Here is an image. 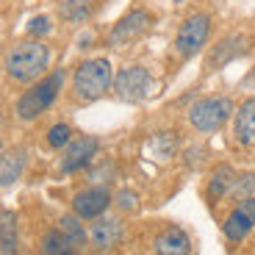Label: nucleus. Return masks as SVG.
Segmentation results:
<instances>
[{"instance_id": "nucleus-1", "label": "nucleus", "mask_w": 255, "mask_h": 255, "mask_svg": "<svg viewBox=\"0 0 255 255\" xmlns=\"http://www.w3.org/2000/svg\"><path fill=\"white\" fill-rule=\"evenodd\" d=\"M47 61H50V50L47 45H42L39 39H28V42H19L6 58V72L11 81L28 83L33 78H39L47 70Z\"/></svg>"}, {"instance_id": "nucleus-2", "label": "nucleus", "mask_w": 255, "mask_h": 255, "mask_svg": "<svg viewBox=\"0 0 255 255\" xmlns=\"http://www.w3.org/2000/svg\"><path fill=\"white\" fill-rule=\"evenodd\" d=\"M75 95L81 100L92 103L97 97H103L111 86V64L106 58H92V61H83L75 70Z\"/></svg>"}, {"instance_id": "nucleus-3", "label": "nucleus", "mask_w": 255, "mask_h": 255, "mask_svg": "<svg viewBox=\"0 0 255 255\" xmlns=\"http://www.w3.org/2000/svg\"><path fill=\"white\" fill-rule=\"evenodd\" d=\"M61 81H64V75H61V72H56V75L45 78V81H39L33 89H28L25 95L17 100V114H19V120H36L42 111L50 109V103L58 97Z\"/></svg>"}, {"instance_id": "nucleus-4", "label": "nucleus", "mask_w": 255, "mask_h": 255, "mask_svg": "<svg viewBox=\"0 0 255 255\" xmlns=\"http://www.w3.org/2000/svg\"><path fill=\"white\" fill-rule=\"evenodd\" d=\"M230 111H233L230 97H205V100H197L191 106L189 122L200 133H214L230 120Z\"/></svg>"}, {"instance_id": "nucleus-5", "label": "nucleus", "mask_w": 255, "mask_h": 255, "mask_svg": "<svg viewBox=\"0 0 255 255\" xmlns=\"http://www.w3.org/2000/svg\"><path fill=\"white\" fill-rule=\"evenodd\" d=\"M208 33H211V17L208 14H191L178 31L175 50L183 58H191L194 53L203 50V45L208 42Z\"/></svg>"}, {"instance_id": "nucleus-6", "label": "nucleus", "mask_w": 255, "mask_h": 255, "mask_svg": "<svg viewBox=\"0 0 255 255\" xmlns=\"http://www.w3.org/2000/svg\"><path fill=\"white\" fill-rule=\"evenodd\" d=\"M150 89H153V78H150V72H147L144 67H128V70H122L114 81L117 97L125 100V103L144 100V97L150 95Z\"/></svg>"}, {"instance_id": "nucleus-7", "label": "nucleus", "mask_w": 255, "mask_h": 255, "mask_svg": "<svg viewBox=\"0 0 255 255\" xmlns=\"http://www.w3.org/2000/svg\"><path fill=\"white\" fill-rule=\"evenodd\" d=\"M147 25H150V14H147L144 8H136V11L125 14V17H122L114 28H111V33H109V45L120 47V45H128V42H133V39H139L141 33L147 31Z\"/></svg>"}, {"instance_id": "nucleus-8", "label": "nucleus", "mask_w": 255, "mask_h": 255, "mask_svg": "<svg viewBox=\"0 0 255 255\" xmlns=\"http://www.w3.org/2000/svg\"><path fill=\"white\" fill-rule=\"evenodd\" d=\"M255 225V197H247L230 211L228 222H225V236L230 242H242Z\"/></svg>"}, {"instance_id": "nucleus-9", "label": "nucleus", "mask_w": 255, "mask_h": 255, "mask_svg": "<svg viewBox=\"0 0 255 255\" xmlns=\"http://www.w3.org/2000/svg\"><path fill=\"white\" fill-rule=\"evenodd\" d=\"M109 203H111L109 191L92 186V189L78 191L75 200H72V208H75V214L81 219H97V217H103V211L109 208Z\"/></svg>"}, {"instance_id": "nucleus-10", "label": "nucleus", "mask_w": 255, "mask_h": 255, "mask_svg": "<svg viewBox=\"0 0 255 255\" xmlns=\"http://www.w3.org/2000/svg\"><path fill=\"white\" fill-rule=\"evenodd\" d=\"M97 147L100 144H97V139H92V136L70 141V144H67V153H64V158H61V169L64 172H78V169H83V166L97 155Z\"/></svg>"}, {"instance_id": "nucleus-11", "label": "nucleus", "mask_w": 255, "mask_h": 255, "mask_svg": "<svg viewBox=\"0 0 255 255\" xmlns=\"http://www.w3.org/2000/svg\"><path fill=\"white\" fill-rule=\"evenodd\" d=\"M122 239V222L117 217H97L89 228V242L95 250H111Z\"/></svg>"}, {"instance_id": "nucleus-12", "label": "nucleus", "mask_w": 255, "mask_h": 255, "mask_svg": "<svg viewBox=\"0 0 255 255\" xmlns=\"http://www.w3.org/2000/svg\"><path fill=\"white\" fill-rule=\"evenodd\" d=\"M191 242L180 228H166L158 239H155V255H189Z\"/></svg>"}, {"instance_id": "nucleus-13", "label": "nucleus", "mask_w": 255, "mask_h": 255, "mask_svg": "<svg viewBox=\"0 0 255 255\" xmlns=\"http://www.w3.org/2000/svg\"><path fill=\"white\" fill-rule=\"evenodd\" d=\"M25 164H28L25 150H8V153L0 155V186H11L22 175Z\"/></svg>"}, {"instance_id": "nucleus-14", "label": "nucleus", "mask_w": 255, "mask_h": 255, "mask_svg": "<svg viewBox=\"0 0 255 255\" xmlns=\"http://www.w3.org/2000/svg\"><path fill=\"white\" fill-rule=\"evenodd\" d=\"M236 139L242 144H253L255 141V100H247L236 111Z\"/></svg>"}, {"instance_id": "nucleus-15", "label": "nucleus", "mask_w": 255, "mask_h": 255, "mask_svg": "<svg viewBox=\"0 0 255 255\" xmlns=\"http://www.w3.org/2000/svg\"><path fill=\"white\" fill-rule=\"evenodd\" d=\"M244 53V36H233V39H225V42H219L217 50L211 53V67H222V64H228L230 58H236Z\"/></svg>"}, {"instance_id": "nucleus-16", "label": "nucleus", "mask_w": 255, "mask_h": 255, "mask_svg": "<svg viewBox=\"0 0 255 255\" xmlns=\"http://www.w3.org/2000/svg\"><path fill=\"white\" fill-rule=\"evenodd\" d=\"M0 255H17V219H14V214L0 217Z\"/></svg>"}, {"instance_id": "nucleus-17", "label": "nucleus", "mask_w": 255, "mask_h": 255, "mask_svg": "<svg viewBox=\"0 0 255 255\" xmlns=\"http://www.w3.org/2000/svg\"><path fill=\"white\" fill-rule=\"evenodd\" d=\"M42 255H78V247L64 236L61 230H50L42 242Z\"/></svg>"}, {"instance_id": "nucleus-18", "label": "nucleus", "mask_w": 255, "mask_h": 255, "mask_svg": "<svg viewBox=\"0 0 255 255\" xmlns=\"http://www.w3.org/2000/svg\"><path fill=\"white\" fill-rule=\"evenodd\" d=\"M58 14H61L67 22H83V19L92 14V3L89 0H61Z\"/></svg>"}, {"instance_id": "nucleus-19", "label": "nucleus", "mask_w": 255, "mask_h": 255, "mask_svg": "<svg viewBox=\"0 0 255 255\" xmlns=\"http://www.w3.org/2000/svg\"><path fill=\"white\" fill-rule=\"evenodd\" d=\"M233 169L230 166H219L217 172H214V178H211V197L217 200V197H222V194H228L230 189H233Z\"/></svg>"}, {"instance_id": "nucleus-20", "label": "nucleus", "mask_w": 255, "mask_h": 255, "mask_svg": "<svg viewBox=\"0 0 255 255\" xmlns=\"http://www.w3.org/2000/svg\"><path fill=\"white\" fill-rule=\"evenodd\" d=\"M58 230H61L64 236L70 239L75 247H81L83 242H86V230L81 228V222H78V217H64L61 225H58Z\"/></svg>"}, {"instance_id": "nucleus-21", "label": "nucleus", "mask_w": 255, "mask_h": 255, "mask_svg": "<svg viewBox=\"0 0 255 255\" xmlns=\"http://www.w3.org/2000/svg\"><path fill=\"white\" fill-rule=\"evenodd\" d=\"M72 139V128L64 125V122H58V125L50 128V133H47V141H50V147H67Z\"/></svg>"}, {"instance_id": "nucleus-22", "label": "nucleus", "mask_w": 255, "mask_h": 255, "mask_svg": "<svg viewBox=\"0 0 255 255\" xmlns=\"http://www.w3.org/2000/svg\"><path fill=\"white\" fill-rule=\"evenodd\" d=\"M233 191H236V197H242V200L255 197V175H242L239 183L233 186Z\"/></svg>"}, {"instance_id": "nucleus-23", "label": "nucleus", "mask_w": 255, "mask_h": 255, "mask_svg": "<svg viewBox=\"0 0 255 255\" xmlns=\"http://www.w3.org/2000/svg\"><path fill=\"white\" fill-rule=\"evenodd\" d=\"M47 31H50V19L47 17H33L31 25H28V33H31V36H45Z\"/></svg>"}, {"instance_id": "nucleus-24", "label": "nucleus", "mask_w": 255, "mask_h": 255, "mask_svg": "<svg viewBox=\"0 0 255 255\" xmlns=\"http://www.w3.org/2000/svg\"><path fill=\"white\" fill-rule=\"evenodd\" d=\"M120 203H122V208H133V205H136V194H133V191H122Z\"/></svg>"}, {"instance_id": "nucleus-25", "label": "nucleus", "mask_w": 255, "mask_h": 255, "mask_svg": "<svg viewBox=\"0 0 255 255\" xmlns=\"http://www.w3.org/2000/svg\"><path fill=\"white\" fill-rule=\"evenodd\" d=\"M175 3H183V0H175Z\"/></svg>"}]
</instances>
